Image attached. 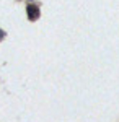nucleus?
Returning <instances> with one entry per match:
<instances>
[{
	"instance_id": "f257e3e1",
	"label": "nucleus",
	"mask_w": 119,
	"mask_h": 122,
	"mask_svg": "<svg viewBox=\"0 0 119 122\" xmlns=\"http://www.w3.org/2000/svg\"><path fill=\"white\" fill-rule=\"evenodd\" d=\"M28 16H29V20H36L38 16H39V8H38L36 5H28Z\"/></svg>"
},
{
	"instance_id": "f03ea898",
	"label": "nucleus",
	"mask_w": 119,
	"mask_h": 122,
	"mask_svg": "<svg viewBox=\"0 0 119 122\" xmlns=\"http://www.w3.org/2000/svg\"><path fill=\"white\" fill-rule=\"evenodd\" d=\"M3 36H5V33H3V31H0V38H3Z\"/></svg>"
}]
</instances>
